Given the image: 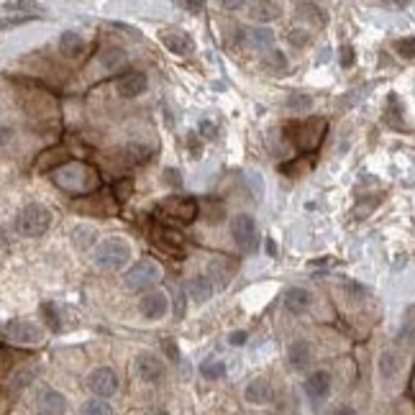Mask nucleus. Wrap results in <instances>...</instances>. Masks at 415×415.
Here are the masks:
<instances>
[{
	"instance_id": "obj_36",
	"label": "nucleus",
	"mask_w": 415,
	"mask_h": 415,
	"mask_svg": "<svg viewBox=\"0 0 415 415\" xmlns=\"http://www.w3.org/2000/svg\"><path fill=\"white\" fill-rule=\"evenodd\" d=\"M311 41V36H308V31H300V29H292L290 31V44L292 46H305Z\"/></svg>"
},
{
	"instance_id": "obj_41",
	"label": "nucleus",
	"mask_w": 415,
	"mask_h": 415,
	"mask_svg": "<svg viewBox=\"0 0 415 415\" xmlns=\"http://www.w3.org/2000/svg\"><path fill=\"white\" fill-rule=\"evenodd\" d=\"M164 348H167V354H170L172 362H177V359H179V351H177V346H175V343L170 341V339L164 341Z\"/></svg>"
},
{
	"instance_id": "obj_1",
	"label": "nucleus",
	"mask_w": 415,
	"mask_h": 415,
	"mask_svg": "<svg viewBox=\"0 0 415 415\" xmlns=\"http://www.w3.org/2000/svg\"><path fill=\"white\" fill-rule=\"evenodd\" d=\"M52 182L72 195H88L100 187L97 172L82 162H69L57 172H52Z\"/></svg>"
},
{
	"instance_id": "obj_44",
	"label": "nucleus",
	"mask_w": 415,
	"mask_h": 415,
	"mask_svg": "<svg viewBox=\"0 0 415 415\" xmlns=\"http://www.w3.org/2000/svg\"><path fill=\"white\" fill-rule=\"evenodd\" d=\"M179 8H185V11H203V3L198 0V3H179Z\"/></svg>"
},
{
	"instance_id": "obj_8",
	"label": "nucleus",
	"mask_w": 415,
	"mask_h": 415,
	"mask_svg": "<svg viewBox=\"0 0 415 415\" xmlns=\"http://www.w3.org/2000/svg\"><path fill=\"white\" fill-rule=\"evenodd\" d=\"M159 277H162V267H159L154 259H141L128 269L126 287L131 290V292H141V290L154 287L156 282H159Z\"/></svg>"
},
{
	"instance_id": "obj_12",
	"label": "nucleus",
	"mask_w": 415,
	"mask_h": 415,
	"mask_svg": "<svg viewBox=\"0 0 415 415\" xmlns=\"http://www.w3.org/2000/svg\"><path fill=\"white\" fill-rule=\"evenodd\" d=\"M159 39H162V44L170 49L172 54H179V57H187V54L195 52V41L193 36L187 34V31L182 29H164L162 34H159Z\"/></svg>"
},
{
	"instance_id": "obj_30",
	"label": "nucleus",
	"mask_w": 415,
	"mask_h": 415,
	"mask_svg": "<svg viewBox=\"0 0 415 415\" xmlns=\"http://www.w3.org/2000/svg\"><path fill=\"white\" fill-rule=\"evenodd\" d=\"M287 108L292 113H305L313 108V97L305 95V93H290L287 95Z\"/></svg>"
},
{
	"instance_id": "obj_31",
	"label": "nucleus",
	"mask_w": 415,
	"mask_h": 415,
	"mask_svg": "<svg viewBox=\"0 0 415 415\" xmlns=\"http://www.w3.org/2000/svg\"><path fill=\"white\" fill-rule=\"evenodd\" d=\"M97 233L93 229H74L72 231V244H77V249H88L95 244Z\"/></svg>"
},
{
	"instance_id": "obj_15",
	"label": "nucleus",
	"mask_w": 415,
	"mask_h": 415,
	"mask_svg": "<svg viewBox=\"0 0 415 415\" xmlns=\"http://www.w3.org/2000/svg\"><path fill=\"white\" fill-rule=\"evenodd\" d=\"M36 410H39V415H64L67 400H64V395L57 393V390H44V393H39V397H36Z\"/></svg>"
},
{
	"instance_id": "obj_10",
	"label": "nucleus",
	"mask_w": 415,
	"mask_h": 415,
	"mask_svg": "<svg viewBox=\"0 0 415 415\" xmlns=\"http://www.w3.org/2000/svg\"><path fill=\"white\" fill-rule=\"evenodd\" d=\"M88 387L95 397L105 400V397H111V395L118 393V377H116V372L108 369V367H97L95 372H90Z\"/></svg>"
},
{
	"instance_id": "obj_37",
	"label": "nucleus",
	"mask_w": 415,
	"mask_h": 415,
	"mask_svg": "<svg viewBox=\"0 0 415 415\" xmlns=\"http://www.w3.org/2000/svg\"><path fill=\"white\" fill-rule=\"evenodd\" d=\"M200 134L205 136L208 141H215V139H218V128H215L210 121H203V123H200Z\"/></svg>"
},
{
	"instance_id": "obj_16",
	"label": "nucleus",
	"mask_w": 415,
	"mask_h": 415,
	"mask_svg": "<svg viewBox=\"0 0 415 415\" xmlns=\"http://www.w3.org/2000/svg\"><path fill=\"white\" fill-rule=\"evenodd\" d=\"M69 164V151L64 147L46 149L44 154L36 159V172H57L60 167Z\"/></svg>"
},
{
	"instance_id": "obj_26",
	"label": "nucleus",
	"mask_w": 415,
	"mask_h": 415,
	"mask_svg": "<svg viewBox=\"0 0 415 415\" xmlns=\"http://www.w3.org/2000/svg\"><path fill=\"white\" fill-rule=\"evenodd\" d=\"M397 372H400V356L395 354V351H385V354L379 356V374L385 379H393Z\"/></svg>"
},
{
	"instance_id": "obj_23",
	"label": "nucleus",
	"mask_w": 415,
	"mask_h": 415,
	"mask_svg": "<svg viewBox=\"0 0 415 415\" xmlns=\"http://www.w3.org/2000/svg\"><path fill=\"white\" fill-rule=\"evenodd\" d=\"M249 11H252L249 15H252L254 21H275L277 15L282 13V6L280 3H267V0H261V3H254Z\"/></svg>"
},
{
	"instance_id": "obj_32",
	"label": "nucleus",
	"mask_w": 415,
	"mask_h": 415,
	"mask_svg": "<svg viewBox=\"0 0 415 415\" xmlns=\"http://www.w3.org/2000/svg\"><path fill=\"white\" fill-rule=\"evenodd\" d=\"M210 275L218 277V280H221V285H226V282L231 280V275H233V264H226V257H221L218 261H213V264H210Z\"/></svg>"
},
{
	"instance_id": "obj_6",
	"label": "nucleus",
	"mask_w": 415,
	"mask_h": 415,
	"mask_svg": "<svg viewBox=\"0 0 415 415\" xmlns=\"http://www.w3.org/2000/svg\"><path fill=\"white\" fill-rule=\"evenodd\" d=\"M198 210L200 205L193 200V198H167L162 205L156 208V213L162 215L164 221H172V223H193L198 218Z\"/></svg>"
},
{
	"instance_id": "obj_46",
	"label": "nucleus",
	"mask_w": 415,
	"mask_h": 415,
	"mask_svg": "<svg viewBox=\"0 0 415 415\" xmlns=\"http://www.w3.org/2000/svg\"><path fill=\"white\" fill-rule=\"evenodd\" d=\"M241 6H244L241 0H238V3H236V0H233V3H223V8H229V11H238Z\"/></svg>"
},
{
	"instance_id": "obj_33",
	"label": "nucleus",
	"mask_w": 415,
	"mask_h": 415,
	"mask_svg": "<svg viewBox=\"0 0 415 415\" xmlns=\"http://www.w3.org/2000/svg\"><path fill=\"white\" fill-rule=\"evenodd\" d=\"M395 52L400 54V57H405V60H413L415 57V36L397 39V41H395Z\"/></svg>"
},
{
	"instance_id": "obj_14",
	"label": "nucleus",
	"mask_w": 415,
	"mask_h": 415,
	"mask_svg": "<svg viewBox=\"0 0 415 415\" xmlns=\"http://www.w3.org/2000/svg\"><path fill=\"white\" fill-rule=\"evenodd\" d=\"M305 395L311 397L313 402H320V400H326L328 393H331V374L323 369L318 372H313L311 377L305 379Z\"/></svg>"
},
{
	"instance_id": "obj_27",
	"label": "nucleus",
	"mask_w": 415,
	"mask_h": 415,
	"mask_svg": "<svg viewBox=\"0 0 415 415\" xmlns=\"http://www.w3.org/2000/svg\"><path fill=\"white\" fill-rule=\"evenodd\" d=\"M203 218H205L208 223H223L226 221V208L221 205V203L218 200H213V198H210V200H203Z\"/></svg>"
},
{
	"instance_id": "obj_38",
	"label": "nucleus",
	"mask_w": 415,
	"mask_h": 415,
	"mask_svg": "<svg viewBox=\"0 0 415 415\" xmlns=\"http://www.w3.org/2000/svg\"><path fill=\"white\" fill-rule=\"evenodd\" d=\"M246 339H249V334H246V331H233V334L229 336V343H231V346H244Z\"/></svg>"
},
{
	"instance_id": "obj_22",
	"label": "nucleus",
	"mask_w": 415,
	"mask_h": 415,
	"mask_svg": "<svg viewBox=\"0 0 415 415\" xmlns=\"http://www.w3.org/2000/svg\"><path fill=\"white\" fill-rule=\"evenodd\" d=\"M244 34V39L249 41V46L252 49H269V46L275 44V31L269 29H249V31H241Z\"/></svg>"
},
{
	"instance_id": "obj_9",
	"label": "nucleus",
	"mask_w": 415,
	"mask_h": 415,
	"mask_svg": "<svg viewBox=\"0 0 415 415\" xmlns=\"http://www.w3.org/2000/svg\"><path fill=\"white\" fill-rule=\"evenodd\" d=\"M134 372L141 382L156 385V382L164 377L167 367H164V362L156 354H151V351H141V354H136V359H134Z\"/></svg>"
},
{
	"instance_id": "obj_17",
	"label": "nucleus",
	"mask_w": 415,
	"mask_h": 415,
	"mask_svg": "<svg viewBox=\"0 0 415 415\" xmlns=\"http://www.w3.org/2000/svg\"><path fill=\"white\" fill-rule=\"evenodd\" d=\"M85 49H88V41H85V36L77 34V31H64V34L60 36L62 57H67V60H77V57L85 54Z\"/></svg>"
},
{
	"instance_id": "obj_42",
	"label": "nucleus",
	"mask_w": 415,
	"mask_h": 415,
	"mask_svg": "<svg viewBox=\"0 0 415 415\" xmlns=\"http://www.w3.org/2000/svg\"><path fill=\"white\" fill-rule=\"evenodd\" d=\"M331 415H356V410L351 405H339V408L331 410Z\"/></svg>"
},
{
	"instance_id": "obj_40",
	"label": "nucleus",
	"mask_w": 415,
	"mask_h": 415,
	"mask_svg": "<svg viewBox=\"0 0 415 415\" xmlns=\"http://www.w3.org/2000/svg\"><path fill=\"white\" fill-rule=\"evenodd\" d=\"M354 64V49L351 46H343L341 49V67H351Z\"/></svg>"
},
{
	"instance_id": "obj_24",
	"label": "nucleus",
	"mask_w": 415,
	"mask_h": 415,
	"mask_svg": "<svg viewBox=\"0 0 415 415\" xmlns=\"http://www.w3.org/2000/svg\"><path fill=\"white\" fill-rule=\"evenodd\" d=\"M100 64H103L108 72L123 67V64H126V52H123L121 46H108V49H103V54H100Z\"/></svg>"
},
{
	"instance_id": "obj_20",
	"label": "nucleus",
	"mask_w": 415,
	"mask_h": 415,
	"mask_svg": "<svg viewBox=\"0 0 415 415\" xmlns=\"http://www.w3.org/2000/svg\"><path fill=\"white\" fill-rule=\"evenodd\" d=\"M287 362L292 364V369H305L313 362V346L305 339L292 341L287 348Z\"/></svg>"
},
{
	"instance_id": "obj_7",
	"label": "nucleus",
	"mask_w": 415,
	"mask_h": 415,
	"mask_svg": "<svg viewBox=\"0 0 415 415\" xmlns=\"http://www.w3.org/2000/svg\"><path fill=\"white\" fill-rule=\"evenodd\" d=\"M3 339L15 346H39L44 341V331L29 320H8L3 326Z\"/></svg>"
},
{
	"instance_id": "obj_3",
	"label": "nucleus",
	"mask_w": 415,
	"mask_h": 415,
	"mask_svg": "<svg viewBox=\"0 0 415 415\" xmlns=\"http://www.w3.org/2000/svg\"><path fill=\"white\" fill-rule=\"evenodd\" d=\"M49 223H52V213L41 203H29V205H23L18 210V215H15V231L26 238L44 236Z\"/></svg>"
},
{
	"instance_id": "obj_11",
	"label": "nucleus",
	"mask_w": 415,
	"mask_h": 415,
	"mask_svg": "<svg viewBox=\"0 0 415 415\" xmlns=\"http://www.w3.org/2000/svg\"><path fill=\"white\" fill-rule=\"evenodd\" d=\"M170 311V297L154 290V292H147V295L139 300V313L147 320H162Z\"/></svg>"
},
{
	"instance_id": "obj_43",
	"label": "nucleus",
	"mask_w": 415,
	"mask_h": 415,
	"mask_svg": "<svg viewBox=\"0 0 415 415\" xmlns=\"http://www.w3.org/2000/svg\"><path fill=\"white\" fill-rule=\"evenodd\" d=\"M164 175H167V182H170V185H179V172L167 170V172H164Z\"/></svg>"
},
{
	"instance_id": "obj_39",
	"label": "nucleus",
	"mask_w": 415,
	"mask_h": 415,
	"mask_svg": "<svg viewBox=\"0 0 415 415\" xmlns=\"http://www.w3.org/2000/svg\"><path fill=\"white\" fill-rule=\"evenodd\" d=\"M185 315V295H182V290H177V300H175V318H182Z\"/></svg>"
},
{
	"instance_id": "obj_19",
	"label": "nucleus",
	"mask_w": 415,
	"mask_h": 415,
	"mask_svg": "<svg viewBox=\"0 0 415 415\" xmlns=\"http://www.w3.org/2000/svg\"><path fill=\"white\" fill-rule=\"evenodd\" d=\"M313 305V292L305 287H290L287 292H285V308H287L290 313H295V315H300V313H305L308 308Z\"/></svg>"
},
{
	"instance_id": "obj_21",
	"label": "nucleus",
	"mask_w": 415,
	"mask_h": 415,
	"mask_svg": "<svg viewBox=\"0 0 415 415\" xmlns=\"http://www.w3.org/2000/svg\"><path fill=\"white\" fill-rule=\"evenodd\" d=\"M187 295L195 303H208L210 295H213V282L208 280V277H193V280L187 282Z\"/></svg>"
},
{
	"instance_id": "obj_2",
	"label": "nucleus",
	"mask_w": 415,
	"mask_h": 415,
	"mask_svg": "<svg viewBox=\"0 0 415 415\" xmlns=\"http://www.w3.org/2000/svg\"><path fill=\"white\" fill-rule=\"evenodd\" d=\"M128 261H131V244L126 238H105L93 252V264L97 269H103V272H118V269L126 267Z\"/></svg>"
},
{
	"instance_id": "obj_25",
	"label": "nucleus",
	"mask_w": 415,
	"mask_h": 415,
	"mask_svg": "<svg viewBox=\"0 0 415 415\" xmlns=\"http://www.w3.org/2000/svg\"><path fill=\"white\" fill-rule=\"evenodd\" d=\"M226 362H221V359H205V362H200V374L205 379H210V382H218V379L226 377Z\"/></svg>"
},
{
	"instance_id": "obj_5",
	"label": "nucleus",
	"mask_w": 415,
	"mask_h": 415,
	"mask_svg": "<svg viewBox=\"0 0 415 415\" xmlns=\"http://www.w3.org/2000/svg\"><path fill=\"white\" fill-rule=\"evenodd\" d=\"M231 236L236 241L241 254H254L259 249V231H257V221L249 213H238L231 221Z\"/></svg>"
},
{
	"instance_id": "obj_13",
	"label": "nucleus",
	"mask_w": 415,
	"mask_h": 415,
	"mask_svg": "<svg viewBox=\"0 0 415 415\" xmlns=\"http://www.w3.org/2000/svg\"><path fill=\"white\" fill-rule=\"evenodd\" d=\"M149 90V77L144 72H128L118 77L116 82V93L121 97H139Z\"/></svg>"
},
{
	"instance_id": "obj_18",
	"label": "nucleus",
	"mask_w": 415,
	"mask_h": 415,
	"mask_svg": "<svg viewBox=\"0 0 415 415\" xmlns=\"http://www.w3.org/2000/svg\"><path fill=\"white\" fill-rule=\"evenodd\" d=\"M244 397L246 402H252V405H267L272 400V385H269L264 377H254L244 390Z\"/></svg>"
},
{
	"instance_id": "obj_49",
	"label": "nucleus",
	"mask_w": 415,
	"mask_h": 415,
	"mask_svg": "<svg viewBox=\"0 0 415 415\" xmlns=\"http://www.w3.org/2000/svg\"><path fill=\"white\" fill-rule=\"evenodd\" d=\"M151 415H167V413H162V410H156V413H151Z\"/></svg>"
},
{
	"instance_id": "obj_47",
	"label": "nucleus",
	"mask_w": 415,
	"mask_h": 415,
	"mask_svg": "<svg viewBox=\"0 0 415 415\" xmlns=\"http://www.w3.org/2000/svg\"><path fill=\"white\" fill-rule=\"evenodd\" d=\"M267 252L272 254V257H275V254H277V249H275V241H267Z\"/></svg>"
},
{
	"instance_id": "obj_34",
	"label": "nucleus",
	"mask_w": 415,
	"mask_h": 415,
	"mask_svg": "<svg viewBox=\"0 0 415 415\" xmlns=\"http://www.w3.org/2000/svg\"><path fill=\"white\" fill-rule=\"evenodd\" d=\"M41 315L46 318V326L52 328V331H60V311H57L52 303L41 305Z\"/></svg>"
},
{
	"instance_id": "obj_48",
	"label": "nucleus",
	"mask_w": 415,
	"mask_h": 415,
	"mask_svg": "<svg viewBox=\"0 0 415 415\" xmlns=\"http://www.w3.org/2000/svg\"><path fill=\"white\" fill-rule=\"evenodd\" d=\"M410 393H413V397H415V369H413V377H410Z\"/></svg>"
},
{
	"instance_id": "obj_28",
	"label": "nucleus",
	"mask_w": 415,
	"mask_h": 415,
	"mask_svg": "<svg viewBox=\"0 0 415 415\" xmlns=\"http://www.w3.org/2000/svg\"><path fill=\"white\" fill-rule=\"evenodd\" d=\"M261 67L267 69V72H272V74H280V72H285L287 69V57L282 52H269L264 60H261Z\"/></svg>"
},
{
	"instance_id": "obj_45",
	"label": "nucleus",
	"mask_w": 415,
	"mask_h": 415,
	"mask_svg": "<svg viewBox=\"0 0 415 415\" xmlns=\"http://www.w3.org/2000/svg\"><path fill=\"white\" fill-rule=\"evenodd\" d=\"M187 141H190V151H193L195 156L200 154V144H195V134H190V139H187Z\"/></svg>"
},
{
	"instance_id": "obj_29",
	"label": "nucleus",
	"mask_w": 415,
	"mask_h": 415,
	"mask_svg": "<svg viewBox=\"0 0 415 415\" xmlns=\"http://www.w3.org/2000/svg\"><path fill=\"white\" fill-rule=\"evenodd\" d=\"M80 415H113V408L100 397H90L88 402H82Z\"/></svg>"
},
{
	"instance_id": "obj_4",
	"label": "nucleus",
	"mask_w": 415,
	"mask_h": 415,
	"mask_svg": "<svg viewBox=\"0 0 415 415\" xmlns=\"http://www.w3.org/2000/svg\"><path fill=\"white\" fill-rule=\"evenodd\" d=\"M290 134V141L295 144L300 151H315L323 141V131H326V121L323 118H308L303 123H290L285 128Z\"/></svg>"
},
{
	"instance_id": "obj_35",
	"label": "nucleus",
	"mask_w": 415,
	"mask_h": 415,
	"mask_svg": "<svg viewBox=\"0 0 415 415\" xmlns=\"http://www.w3.org/2000/svg\"><path fill=\"white\" fill-rule=\"evenodd\" d=\"M113 193H116V198H118L121 203L128 200V195H131V179H123V182H116V187H113Z\"/></svg>"
}]
</instances>
